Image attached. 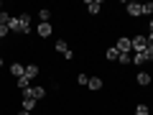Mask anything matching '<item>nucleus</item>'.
Segmentation results:
<instances>
[{
	"label": "nucleus",
	"mask_w": 153,
	"mask_h": 115,
	"mask_svg": "<svg viewBox=\"0 0 153 115\" xmlns=\"http://www.w3.org/2000/svg\"><path fill=\"white\" fill-rule=\"evenodd\" d=\"M8 31H13V33H28V31H31V13L13 16L10 23H8Z\"/></svg>",
	"instance_id": "obj_1"
},
{
	"label": "nucleus",
	"mask_w": 153,
	"mask_h": 115,
	"mask_svg": "<svg viewBox=\"0 0 153 115\" xmlns=\"http://www.w3.org/2000/svg\"><path fill=\"white\" fill-rule=\"evenodd\" d=\"M130 46H133V54H140V51L148 49V38L143 36V33H138V36L130 38Z\"/></svg>",
	"instance_id": "obj_2"
},
{
	"label": "nucleus",
	"mask_w": 153,
	"mask_h": 115,
	"mask_svg": "<svg viewBox=\"0 0 153 115\" xmlns=\"http://www.w3.org/2000/svg\"><path fill=\"white\" fill-rule=\"evenodd\" d=\"M23 97H33L38 102V100H44L46 97V90L44 87H38V84H31L28 90H23Z\"/></svg>",
	"instance_id": "obj_3"
},
{
	"label": "nucleus",
	"mask_w": 153,
	"mask_h": 115,
	"mask_svg": "<svg viewBox=\"0 0 153 115\" xmlns=\"http://www.w3.org/2000/svg\"><path fill=\"white\" fill-rule=\"evenodd\" d=\"M115 49L120 51V54H130V51H133L130 38H128V36H120V38H117V44H115Z\"/></svg>",
	"instance_id": "obj_4"
},
{
	"label": "nucleus",
	"mask_w": 153,
	"mask_h": 115,
	"mask_svg": "<svg viewBox=\"0 0 153 115\" xmlns=\"http://www.w3.org/2000/svg\"><path fill=\"white\" fill-rule=\"evenodd\" d=\"M128 16L130 18H140L143 16V3H128Z\"/></svg>",
	"instance_id": "obj_5"
},
{
	"label": "nucleus",
	"mask_w": 153,
	"mask_h": 115,
	"mask_svg": "<svg viewBox=\"0 0 153 115\" xmlns=\"http://www.w3.org/2000/svg\"><path fill=\"white\" fill-rule=\"evenodd\" d=\"M135 82H138V87H148V84L153 82V77L148 74V72H138V74H135Z\"/></svg>",
	"instance_id": "obj_6"
},
{
	"label": "nucleus",
	"mask_w": 153,
	"mask_h": 115,
	"mask_svg": "<svg viewBox=\"0 0 153 115\" xmlns=\"http://www.w3.org/2000/svg\"><path fill=\"white\" fill-rule=\"evenodd\" d=\"M36 33H38V36H41V38H49L51 33H54V26H51V23H38Z\"/></svg>",
	"instance_id": "obj_7"
},
{
	"label": "nucleus",
	"mask_w": 153,
	"mask_h": 115,
	"mask_svg": "<svg viewBox=\"0 0 153 115\" xmlns=\"http://www.w3.org/2000/svg\"><path fill=\"white\" fill-rule=\"evenodd\" d=\"M10 74L16 77V79H21V77L26 74V64H21V61H13V64H10Z\"/></svg>",
	"instance_id": "obj_8"
},
{
	"label": "nucleus",
	"mask_w": 153,
	"mask_h": 115,
	"mask_svg": "<svg viewBox=\"0 0 153 115\" xmlns=\"http://www.w3.org/2000/svg\"><path fill=\"white\" fill-rule=\"evenodd\" d=\"M84 8H87L89 16H97V13L102 10V3H100V0H87V5H84Z\"/></svg>",
	"instance_id": "obj_9"
},
{
	"label": "nucleus",
	"mask_w": 153,
	"mask_h": 115,
	"mask_svg": "<svg viewBox=\"0 0 153 115\" xmlns=\"http://www.w3.org/2000/svg\"><path fill=\"white\" fill-rule=\"evenodd\" d=\"M21 108L28 110V113H33V110H36V100H33V97H23L21 100Z\"/></svg>",
	"instance_id": "obj_10"
},
{
	"label": "nucleus",
	"mask_w": 153,
	"mask_h": 115,
	"mask_svg": "<svg viewBox=\"0 0 153 115\" xmlns=\"http://www.w3.org/2000/svg\"><path fill=\"white\" fill-rule=\"evenodd\" d=\"M26 77L33 82V79L38 77V66H36V64H26Z\"/></svg>",
	"instance_id": "obj_11"
},
{
	"label": "nucleus",
	"mask_w": 153,
	"mask_h": 115,
	"mask_svg": "<svg viewBox=\"0 0 153 115\" xmlns=\"http://www.w3.org/2000/svg\"><path fill=\"white\" fill-rule=\"evenodd\" d=\"M87 87H89V90H94V92H97V90H102V79H100V77H89V82H87Z\"/></svg>",
	"instance_id": "obj_12"
},
{
	"label": "nucleus",
	"mask_w": 153,
	"mask_h": 115,
	"mask_svg": "<svg viewBox=\"0 0 153 115\" xmlns=\"http://www.w3.org/2000/svg\"><path fill=\"white\" fill-rule=\"evenodd\" d=\"M105 56H107V61H117V59H120V51L115 49V46H110V49L105 51Z\"/></svg>",
	"instance_id": "obj_13"
},
{
	"label": "nucleus",
	"mask_w": 153,
	"mask_h": 115,
	"mask_svg": "<svg viewBox=\"0 0 153 115\" xmlns=\"http://www.w3.org/2000/svg\"><path fill=\"white\" fill-rule=\"evenodd\" d=\"M56 51H59V54H66V51H69V44H66L64 38H59V41H56V46H54Z\"/></svg>",
	"instance_id": "obj_14"
},
{
	"label": "nucleus",
	"mask_w": 153,
	"mask_h": 115,
	"mask_svg": "<svg viewBox=\"0 0 153 115\" xmlns=\"http://www.w3.org/2000/svg\"><path fill=\"white\" fill-rule=\"evenodd\" d=\"M38 18H41V23H49L51 21V10L49 8H41V10H38Z\"/></svg>",
	"instance_id": "obj_15"
},
{
	"label": "nucleus",
	"mask_w": 153,
	"mask_h": 115,
	"mask_svg": "<svg viewBox=\"0 0 153 115\" xmlns=\"http://www.w3.org/2000/svg\"><path fill=\"white\" fill-rule=\"evenodd\" d=\"M16 84H18V87H21V90H28V87H31V79H28L26 74H23L21 79H16Z\"/></svg>",
	"instance_id": "obj_16"
},
{
	"label": "nucleus",
	"mask_w": 153,
	"mask_h": 115,
	"mask_svg": "<svg viewBox=\"0 0 153 115\" xmlns=\"http://www.w3.org/2000/svg\"><path fill=\"white\" fill-rule=\"evenodd\" d=\"M10 13H8V10H0V26H8V23H10Z\"/></svg>",
	"instance_id": "obj_17"
},
{
	"label": "nucleus",
	"mask_w": 153,
	"mask_h": 115,
	"mask_svg": "<svg viewBox=\"0 0 153 115\" xmlns=\"http://www.w3.org/2000/svg\"><path fill=\"white\" fill-rule=\"evenodd\" d=\"M87 82H89V77L84 74V72H79V74H76V84H82V87H87Z\"/></svg>",
	"instance_id": "obj_18"
},
{
	"label": "nucleus",
	"mask_w": 153,
	"mask_h": 115,
	"mask_svg": "<svg viewBox=\"0 0 153 115\" xmlns=\"http://www.w3.org/2000/svg\"><path fill=\"white\" fill-rule=\"evenodd\" d=\"M135 115H151V110H148V105H138V108H135Z\"/></svg>",
	"instance_id": "obj_19"
},
{
	"label": "nucleus",
	"mask_w": 153,
	"mask_h": 115,
	"mask_svg": "<svg viewBox=\"0 0 153 115\" xmlns=\"http://www.w3.org/2000/svg\"><path fill=\"white\" fill-rule=\"evenodd\" d=\"M133 64H135V66H143V64H146L143 54H133Z\"/></svg>",
	"instance_id": "obj_20"
},
{
	"label": "nucleus",
	"mask_w": 153,
	"mask_h": 115,
	"mask_svg": "<svg viewBox=\"0 0 153 115\" xmlns=\"http://www.w3.org/2000/svg\"><path fill=\"white\" fill-rule=\"evenodd\" d=\"M120 64H133V54H120Z\"/></svg>",
	"instance_id": "obj_21"
},
{
	"label": "nucleus",
	"mask_w": 153,
	"mask_h": 115,
	"mask_svg": "<svg viewBox=\"0 0 153 115\" xmlns=\"http://www.w3.org/2000/svg\"><path fill=\"white\" fill-rule=\"evenodd\" d=\"M143 16H153V3H143Z\"/></svg>",
	"instance_id": "obj_22"
},
{
	"label": "nucleus",
	"mask_w": 153,
	"mask_h": 115,
	"mask_svg": "<svg viewBox=\"0 0 153 115\" xmlns=\"http://www.w3.org/2000/svg\"><path fill=\"white\" fill-rule=\"evenodd\" d=\"M140 54H143V59H146V64L153 61V49H146V51H140Z\"/></svg>",
	"instance_id": "obj_23"
},
{
	"label": "nucleus",
	"mask_w": 153,
	"mask_h": 115,
	"mask_svg": "<svg viewBox=\"0 0 153 115\" xmlns=\"http://www.w3.org/2000/svg\"><path fill=\"white\" fill-rule=\"evenodd\" d=\"M8 33H10V31H8V26H0V38H5Z\"/></svg>",
	"instance_id": "obj_24"
},
{
	"label": "nucleus",
	"mask_w": 153,
	"mask_h": 115,
	"mask_svg": "<svg viewBox=\"0 0 153 115\" xmlns=\"http://www.w3.org/2000/svg\"><path fill=\"white\" fill-rule=\"evenodd\" d=\"M146 38H148V49H153V33H148Z\"/></svg>",
	"instance_id": "obj_25"
},
{
	"label": "nucleus",
	"mask_w": 153,
	"mask_h": 115,
	"mask_svg": "<svg viewBox=\"0 0 153 115\" xmlns=\"http://www.w3.org/2000/svg\"><path fill=\"white\" fill-rule=\"evenodd\" d=\"M148 33H153V18H151V23H148Z\"/></svg>",
	"instance_id": "obj_26"
},
{
	"label": "nucleus",
	"mask_w": 153,
	"mask_h": 115,
	"mask_svg": "<svg viewBox=\"0 0 153 115\" xmlns=\"http://www.w3.org/2000/svg\"><path fill=\"white\" fill-rule=\"evenodd\" d=\"M18 115H31V113H28V110H21V113H18Z\"/></svg>",
	"instance_id": "obj_27"
},
{
	"label": "nucleus",
	"mask_w": 153,
	"mask_h": 115,
	"mask_svg": "<svg viewBox=\"0 0 153 115\" xmlns=\"http://www.w3.org/2000/svg\"><path fill=\"white\" fill-rule=\"evenodd\" d=\"M0 66H3V56H0Z\"/></svg>",
	"instance_id": "obj_28"
},
{
	"label": "nucleus",
	"mask_w": 153,
	"mask_h": 115,
	"mask_svg": "<svg viewBox=\"0 0 153 115\" xmlns=\"http://www.w3.org/2000/svg\"><path fill=\"white\" fill-rule=\"evenodd\" d=\"M0 10H3V3H0Z\"/></svg>",
	"instance_id": "obj_29"
},
{
	"label": "nucleus",
	"mask_w": 153,
	"mask_h": 115,
	"mask_svg": "<svg viewBox=\"0 0 153 115\" xmlns=\"http://www.w3.org/2000/svg\"><path fill=\"white\" fill-rule=\"evenodd\" d=\"M0 46H3V38H0Z\"/></svg>",
	"instance_id": "obj_30"
}]
</instances>
